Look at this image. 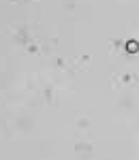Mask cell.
Returning a JSON list of instances; mask_svg holds the SVG:
<instances>
[{
	"label": "cell",
	"mask_w": 139,
	"mask_h": 160,
	"mask_svg": "<svg viewBox=\"0 0 139 160\" xmlns=\"http://www.w3.org/2000/svg\"><path fill=\"white\" fill-rule=\"evenodd\" d=\"M126 49H128V51H137V49H139V43H137V41H128Z\"/></svg>",
	"instance_id": "cell-1"
}]
</instances>
